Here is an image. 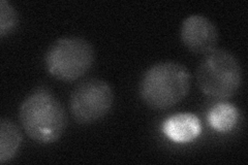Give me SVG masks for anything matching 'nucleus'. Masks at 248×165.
<instances>
[{
  "label": "nucleus",
  "instance_id": "f257e3e1",
  "mask_svg": "<svg viewBox=\"0 0 248 165\" xmlns=\"http://www.w3.org/2000/svg\"><path fill=\"white\" fill-rule=\"evenodd\" d=\"M190 81L188 69L179 62H158L143 75L140 83V95L146 105L157 111H165L187 96Z\"/></svg>",
  "mask_w": 248,
  "mask_h": 165
},
{
  "label": "nucleus",
  "instance_id": "f03ea898",
  "mask_svg": "<svg viewBox=\"0 0 248 165\" xmlns=\"http://www.w3.org/2000/svg\"><path fill=\"white\" fill-rule=\"evenodd\" d=\"M19 118L26 135L38 144L55 143L67 125L63 105L46 90H36L23 100Z\"/></svg>",
  "mask_w": 248,
  "mask_h": 165
},
{
  "label": "nucleus",
  "instance_id": "7ed1b4c3",
  "mask_svg": "<svg viewBox=\"0 0 248 165\" xmlns=\"http://www.w3.org/2000/svg\"><path fill=\"white\" fill-rule=\"evenodd\" d=\"M243 81L242 67L238 59L224 49L206 54L197 69L198 87L213 99H229L236 94Z\"/></svg>",
  "mask_w": 248,
  "mask_h": 165
},
{
  "label": "nucleus",
  "instance_id": "20e7f679",
  "mask_svg": "<svg viewBox=\"0 0 248 165\" xmlns=\"http://www.w3.org/2000/svg\"><path fill=\"white\" fill-rule=\"evenodd\" d=\"M94 59V48L87 39L63 36L49 46L45 55V66L57 80L74 82L88 72Z\"/></svg>",
  "mask_w": 248,
  "mask_h": 165
},
{
  "label": "nucleus",
  "instance_id": "39448f33",
  "mask_svg": "<svg viewBox=\"0 0 248 165\" xmlns=\"http://www.w3.org/2000/svg\"><path fill=\"white\" fill-rule=\"evenodd\" d=\"M114 93L108 82L89 78L80 83L69 97V109L74 119L80 124L94 123L110 112Z\"/></svg>",
  "mask_w": 248,
  "mask_h": 165
},
{
  "label": "nucleus",
  "instance_id": "423d86ee",
  "mask_svg": "<svg viewBox=\"0 0 248 165\" xmlns=\"http://www.w3.org/2000/svg\"><path fill=\"white\" fill-rule=\"evenodd\" d=\"M180 37L190 52L206 55L216 49L219 33L216 25L206 15H190L182 22Z\"/></svg>",
  "mask_w": 248,
  "mask_h": 165
},
{
  "label": "nucleus",
  "instance_id": "0eeeda50",
  "mask_svg": "<svg viewBox=\"0 0 248 165\" xmlns=\"http://www.w3.org/2000/svg\"><path fill=\"white\" fill-rule=\"evenodd\" d=\"M165 135L175 143L185 144L196 139L201 133L199 118L190 113H180L169 117L164 122Z\"/></svg>",
  "mask_w": 248,
  "mask_h": 165
},
{
  "label": "nucleus",
  "instance_id": "6e6552de",
  "mask_svg": "<svg viewBox=\"0 0 248 165\" xmlns=\"http://www.w3.org/2000/svg\"><path fill=\"white\" fill-rule=\"evenodd\" d=\"M22 144V133L7 118L0 120V163L12 160Z\"/></svg>",
  "mask_w": 248,
  "mask_h": 165
},
{
  "label": "nucleus",
  "instance_id": "1a4fd4ad",
  "mask_svg": "<svg viewBox=\"0 0 248 165\" xmlns=\"http://www.w3.org/2000/svg\"><path fill=\"white\" fill-rule=\"evenodd\" d=\"M238 119V109L230 102H219L212 106L208 114L209 124L213 129L219 132H228L234 129Z\"/></svg>",
  "mask_w": 248,
  "mask_h": 165
},
{
  "label": "nucleus",
  "instance_id": "9d476101",
  "mask_svg": "<svg viewBox=\"0 0 248 165\" xmlns=\"http://www.w3.org/2000/svg\"><path fill=\"white\" fill-rule=\"evenodd\" d=\"M18 13L11 2L6 0L0 1V36L11 34L18 27Z\"/></svg>",
  "mask_w": 248,
  "mask_h": 165
}]
</instances>
